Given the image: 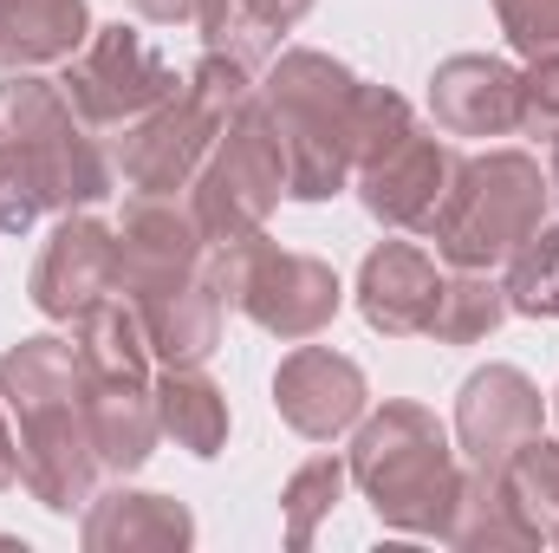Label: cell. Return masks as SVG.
<instances>
[{"mask_svg": "<svg viewBox=\"0 0 559 553\" xmlns=\"http://www.w3.org/2000/svg\"><path fill=\"white\" fill-rule=\"evenodd\" d=\"M39 215H52V209H46V189H39L33 163L0 138V235H26Z\"/></svg>", "mask_w": 559, "mask_h": 553, "instance_id": "29", "label": "cell"}, {"mask_svg": "<svg viewBox=\"0 0 559 553\" xmlns=\"http://www.w3.org/2000/svg\"><path fill=\"white\" fill-rule=\"evenodd\" d=\"M547 189H554V202H559V143H554V169H547Z\"/></svg>", "mask_w": 559, "mask_h": 553, "instance_id": "35", "label": "cell"}, {"mask_svg": "<svg viewBox=\"0 0 559 553\" xmlns=\"http://www.w3.org/2000/svg\"><path fill=\"white\" fill-rule=\"evenodd\" d=\"M79 541L85 553H182L195 541V515L169 495L111 489V495H92Z\"/></svg>", "mask_w": 559, "mask_h": 553, "instance_id": "18", "label": "cell"}, {"mask_svg": "<svg viewBox=\"0 0 559 553\" xmlns=\"http://www.w3.org/2000/svg\"><path fill=\"white\" fill-rule=\"evenodd\" d=\"M85 423L111 475H138L156 449V378L150 372H79Z\"/></svg>", "mask_w": 559, "mask_h": 553, "instance_id": "17", "label": "cell"}, {"mask_svg": "<svg viewBox=\"0 0 559 553\" xmlns=\"http://www.w3.org/2000/svg\"><path fill=\"white\" fill-rule=\"evenodd\" d=\"M436 293H442L436 255L417 248V242H378L365 255V268H358V313L384 339H417V332H429Z\"/></svg>", "mask_w": 559, "mask_h": 553, "instance_id": "16", "label": "cell"}, {"mask_svg": "<svg viewBox=\"0 0 559 553\" xmlns=\"http://www.w3.org/2000/svg\"><path fill=\"white\" fill-rule=\"evenodd\" d=\"M352 482L365 489L371 515L391 534H417V541H442L455 495H462V469L449 449V430L436 411H423L411 398H391L384 411L358 416L352 436Z\"/></svg>", "mask_w": 559, "mask_h": 553, "instance_id": "2", "label": "cell"}, {"mask_svg": "<svg viewBox=\"0 0 559 553\" xmlns=\"http://www.w3.org/2000/svg\"><path fill=\"white\" fill-rule=\"evenodd\" d=\"M195 274H209V235L195 209L176 196H138L118 228V293L138 299V293L182 286Z\"/></svg>", "mask_w": 559, "mask_h": 553, "instance_id": "10", "label": "cell"}, {"mask_svg": "<svg viewBox=\"0 0 559 553\" xmlns=\"http://www.w3.org/2000/svg\"><path fill=\"white\" fill-rule=\"evenodd\" d=\"M92 39L85 0H0V72L66 66Z\"/></svg>", "mask_w": 559, "mask_h": 553, "instance_id": "20", "label": "cell"}, {"mask_svg": "<svg viewBox=\"0 0 559 553\" xmlns=\"http://www.w3.org/2000/svg\"><path fill=\"white\" fill-rule=\"evenodd\" d=\"M508 319V286H495L475 268H455L436 293V313H429V339L436 345H481L495 326Z\"/></svg>", "mask_w": 559, "mask_h": 553, "instance_id": "23", "label": "cell"}, {"mask_svg": "<svg viewBox=\"0 0 559 553\" xmlns=\"http://www.w3.org/2000/svg\"><path fill=\"white\" fill-rule=\"evenodd\" d=\"M547 176L527 150H488V156H468L436 209V222L423 228L436 242V255L449 268H501L540 222H547Z\"/></svg>", "mask_w": 559, "mask_h": 553, "instance_id": "5", "label": "cell"}, {"mask_svg": "<svg viewBox=\"0 0 559 553\" xmlns=\"http://www.w3.org/2000/svg\"><path fill=\"white\" fill-rule=\"evenodd\" d=\"M365 404H371V385H365V372H358L345 352L299 339V345L280 358L274 411L286 416V430H299L306 443H332V436L358 430Z\"/></svg>", "mask_w": 559, "mask_h": 553, "instance_id": "11", "label": "cell"}, {"mask_svg": "<svg viewBox=\"0 0 559 553\" xmlns=\"http://www.w3.org/2000/svg\"><path fill=\"white\" fill-rule=\"evenodd\" d=\"M143 20H156V26H176V20H195V0H131Z\"/></svg>", "mask_w": 559, "mask_h": 553, "instance_id": "32", "label": "cell"}, {"mask_svg": "<svg viewBox=\"0 0 559 553\" xmlns=\"http://www.w3.org/2000/svg\"><path fill=\"white\" fill-rule=\"evenodd\" d=\"M33 306L46 319H79L85 306H98L105 293H118V228H105L98 215H66L33 268Z\"/></svg>", "mask_w": 559, "mask_h": 553, "instance_id": "13", "label": "cell"}, {"mask_svg": "<svg viewBox=\"0 0 559 553\" xmlns=\"http://www.w3.org/2000/svg\"><path fill=\"white\" fill-rule=\"evenodd\" d=\"M143 319V339H150V358L163 365H202L215 345H222V286L215 274H195L182 286H156L131 299Z\"/></svg>", "mask_w": 559, "mask_h": 553, "instance_id": "19", "label": "cell"}, {"mask_svg": "<svg viewBox=\"0 0 559 553\" xmlns=\"http://www.w3.org/2000/svg\"><path fill=\"white\" fill-rule=\"evenodd\" d=\"M508 313L559 319V222H540L514 255H508Z\"/></svg>", "mask_w": 559, "mask_h": 553, "instance_id": "26", "label": "cell"}, {"mask_svg": "<svg viewBox=\"0 0 559 553\" xmlns=\"http://www.w3.org/2000/svg\"><path fill=\"white\" fill-rule=\"evenodd\" d=\"M358 72L293 46L274 52V72L254 85L267 118L286 143V196L293 202H332L352 183V111H358Z\"/></svg>", "mask_w": 559, "mask_h": 553, "instance_id": "3", "label": "cell"}, {"mask_svg": "<svg viewBox=\"0 0 559 553\" xmlns=\"http://www.w3.org/2000/svg\"><path fill=\"white\" fill-rule=\"evenodd\" d=\"M554 411H559V398H554Z\"/></svg>", "mask_w": 559, "mask_h": 553, "instance_id": "36", "label": "cell"}, {"mask_svg": "<svg viewBox=\"0 0 559 553\" xmlns=\"http://www.w3.org/2000/svg\"><path fill=\"white\" fill-rule=\"evenodd\" d=\"M156 430L176 436V449H189L202 462L222 456V443H228V398H222V385L202 365H163V378H156Z\"/></svg>", "mask_w": 559, "mask_h": 553, "instance_id": "21", "label": "cell"}, {"mask_svg": "<svg viewBox=\"0 0 559 553\" xmlns=\"http://www.w3.org/2000/svg\"><path fill=\"white\" fill-rule=\"evenodd\" d=\"M0 138L33 163L52 215H72V209L105 202L111 183H118V163L98 150L92 125L72 111L66 85H52V79L7 72V85H0Z\"/></svg>", "mask_w": 559, "mask_h": 553, "instance_id": "6", "label": "cell"}, {"mask_svg": "<svg viewBox=\"0 0 559 553\" xmlns=\"http://www.w3.org/2000/svg\"><path fill=\"white\" fill-rule=\"evenodd\" d=\"M254 7H261L274 26H299V20L312 13V0H254Z\"/></svg>", "mask_w": 559, "mask_h": 553, "instance_id": "33", "label": "cell"}, {"mask_svg": "<svg viewBox=\"0 0 559 553\" xmlns=\"http://www.w3.org/2000/svg\"><path fill=\"white\" fill-rule=\"evenodd\" d=\"M20 482V443L7 436V416H0V489H13Z\"/></svg>", "mask_w": 559, "mask_h": 553, "instance_id": "34", "label": "cell"}, {"mask_svg": "<svg viewBox=\"0 0 559 553\" xmlns=\"http://www.w3.org/2000/svg\"><path fill=\"white\" fill-rule=\"evenodd\" d=\"M195 26H202V39H209V52H222V59H235V66H267L280 52V33L254 0H195Z\"/></svg>", "mask_w": 559, "mask_h": 553, "instance_id": "25", "label": "cell"}, {"mask_svg": "<svg viewBox=\"0 0 559 553\" xmlns=\"http://www.w3.org/2000/svg\"><path fill=\"white\" fill-rule=\"evenodd\" d=\"M449 548H540L501 482V469H468L462 475V495H455V515H449Z\"/></svg>", "mask_w": 559, "mask_h": 553, "instance_id": "22", "label": "cell"}, {"mask_svg": "<svg viewBox=\"0 0 559 553\" xmlns=\"http://www.w3.org/2000/svg\"><path fill=\"white\" fill-rule=\"evenodd\" d=\"M59 85H66V98L85 125H138L156 105L176 98V66L138 26L111 20V26H92V39L66 59Z\"/></svg>", "mask_w": 559, "mask_h": 553, "instance_id": "9", "label": "cell"}, {"mask_svg": "<svg viewBox=\"0 0 559 553\" xmlns=\"http://www.w3.org/2000/svg\"><path fill=\"white\" fill-rule=\"evenodd\" d=\"M554 548H559V541H554Z\"/></svg>", "mask_w": 559, "mask_h": 553, "instance_id": "37", "label": "cell"}, {"mask_svg": "<svg viewBox=\"0 0 559 553\" xmlns=\"http://www.w3.org/2000/svg\"><path fill=\"white\" fill-rule=\"evenodd\" d=\"M209 274H215L228 306H241L261 332H274L286 345L319 339L338 319V306H345V286H338V274L325 261L280 248L261 228L228 242V248H209Z\"/></svg>", "mask_w": 559, "mask_h": 553, "instance_id": "7", "label": "cell"}, {"mask_svg": "<svg viewBox=\"0 0 559 553\" xmlns=\"http://www.w3.org/2000/svg\"><path fill=\"white\" fill-rule=\"evenodd\" d=\"M495 20L521 59H559V0H495Z\"/></svg>", "mask_w": 559, "mask_h": 553, "instance_id": "30", "label": "cell"}, {"mask_svg": "<svg viewBox=\"0 0 559 553\" xmlns=\"http://www.w3.org/2000/svg\"><path fill=\"white\" fill-rule=\"evenodd\" d=\"M286 196V143H280V125L267 118L261 92L228 118V131L215 138L209 163L195 169L189 183V209L209 235V248H228L254 228H267L274 202Z\"/></svg>", "mask_w": 559, "mask_h": 553, "instance_id": "8", "label": "cell"}, {"mask_svg": "<svg viewBox=\"0 0 559 553\" xmlns=\"http://www.w3.org/2000/svg\"><path fill=\"white\" fill-rule=\"evenodd\" d=\"M521 138L559 143V59H527L521 72Z\"/></svg>", "mask_w": 559, "mask_h": 553, "instance_id": "31", "label": "cell"}, {"mask_svg": "<svg viewBox=\"0 0 559 553\" xmlns=\"http://www.w3.org/2000/svg\"><path fill=\"white\" fill-rule=\"evenodd\" d=\"M0 398L20 423V482L46 515H79L98 495V443L79 398V345L72 339H20L0 358Z\"/></svg>", "mask_w": 559, "mask_h": 553, "instance_id": "1", "label": "cell"}, {"mask_svg": "<svg viewBox=\"0 0 559 553\" xmlns=\"http://www.w3.org/2000/svg\"><path fill=\"white\" fill-rule=\"evenodd\" d=\"M501 482H508V495H514L527 534H534L540 548H554L559 541V443H547V436L521 443V449L501 462Z\"/></svg>", "mask_w": 559, "mask_h": 553, "instance_id": "24", "label": "cell"}, {"mask_svg": "<svg viewBox=\"0 0 559 553\" xmlns=\"http://www.w3.org/2000/svg\"><path fill=\"white\" fill-rule=\"evenodd\" d=\"M345 482H352V469H345L338 456H312V462H299V469L286 475L280 515H286V541H293V548H312V541H319V521L345 502Z\"/></svg>", "mask_w": 559, "mask_h": 553, "instance_id": "27", "label": "cell"}, {"mask_svg": "<svg viewBox=\"0 0 559 553\" xmlns=\"http://www.w3.org/2000/svg\"><path fill=\"white\" fill-rule=\"evenodd\" d=\"M540 436V385L514 365H488L462 385L455 398V443L468 449V462L501 469L521 443Z\"/></svg>", "mask_w": 559, "mask_h": 553, "instance_id": "15", "label": "cell"}, {"mask_svg": "<svg viewBox=\"0 0 559 553\" xmlns=\"http://www.w3.org/2000/svg\"><path fill=\"white\" fill-rule=\"evenodd\" d=\"M455 169H462L455 143L411 125L378 163L358 169V196H365V209H371L384 228H417L423 235V228L436 222V209H442Z\"/></svg>", "mask_w": 559, "mask_h": 553, "instance_id": "12", "label": "cell"}, {"mask_svg": "<svg viewBox=\"0 0 559 553\" xmlns=\"http://www.w3.org/2000/svg\"><path fill=\"white\" fill-rule=\"evenodd\" d=\"M411 131V105L384 85H358V111H352V176L365 163H378L391 143Z\"/></svg>", "mask_w": 559, "mask_h": 553, "instance_id": "28", "label": "cell"}, {"mask_svg": "<svg viewBox=\"0 0 559 553\" xmlns=\"http://www.w3.org/2000/svg\"><path fill=\"white\" fill-rule=\"evenodd\" d=\"M429 118L442 138H508L521 125V72L495 52H455L429 79Z\"/></svg>", "mask_w": 559, "mask_h": 553, "instance_id": "14", "label": "cell"}, {"mask_svg": "<svg viewBox=\"0 0 559 553\" xmlns=\"http://www.w3.org/2000/svg\"><path fill=\"white\" fill-rule=\"evenodd\" d=\"M254 98V72L222 59V52H202L195 72L176 85L169 105H156L150 118L124 125L118 143V176L138 189V196H176L195 183V169L209 163L215 138L228 131V118Z\"/></svg>", "mask_w": 559, "mask_h": 553, "instance_id": "4", "label": "cell"}]
</instances>
